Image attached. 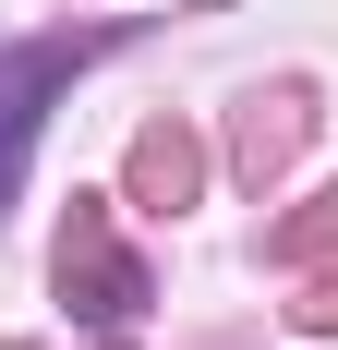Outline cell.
I'll list each match as a JSON object with an SVG mask.
<instances>
[{"instance_id": "obj_1", "label": "cell", "mask_w": 338, "mask_h": 350, "mask_svg": "<svg viewBox=\"0 0 338 350\" xmlns=\"http://www.w3.org/2000/svg\"><path fill=\"white\" fill-rule=\"evenodd\" d=\"M73 61H85V49H61V36H36V49L0 61V193H12V170H25V145H36V97H49Z\"/></svg>"}, {"instance_id": "obj_2", "label": "cell", "mask_w": 338, "mask_h": 350, "mask_svg": "<svg viewBox=\"0 0 338 350\" xmlns=\"http://www.w3.org/2000/svg\"><path fill=\"white\" fill-rule=\"evenodd\" d=\"M61 290H85V314H97V326H121V314L145 302V278L109 254V217H97V206L73 217V242H61Z\"/></svg>"}]
</instances>
